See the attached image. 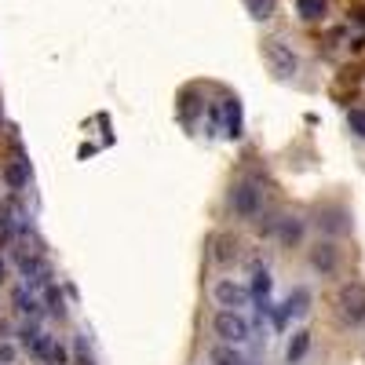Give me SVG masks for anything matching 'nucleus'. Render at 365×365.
<instances>
[{
    "mask_svg": "<svg viewBox=\"0 0 365 365\" xmlns=\"http://www.w3.org/2000/svg\"><path fill=\"white\" fill-rule=\"evenodd\" d=\"M347 128H351L358 139H365V110H351V113H347Z\"/></svg>",
    "mask_w": 365,
    "mask_h": 365,
    "instance_id": "nucleus-22",
    "label": "nucleus"
},
{
    "mask_svg": "<svg viewBox=\"0 0 365 365\" xmlns=\"http://www.w3.org/2000/svg\"><path fill=\"white\" fill-rule=\"evenodd\" d=\"M15 234H19V220L11 216L8 208H0V245H11Z\"/></svg>",
    "mask_w": 365,
    "mask_h": 365,
    "instance_id": "nucleus-20",
    "label": "nucleus"
},
{
    "mask_svg": "<svg viewBox=\"0 0 365 365\" xmlns=\"http://www.w3.org/2000/svg\"><path fill=\"white\" fill-rule=\"evenodd\" d=\"M245 11L256 22H267V19H274V11H278V0H245Z\"/></svg>",
    "mask_w": 365,
    "mask_h": 365,
    "instance_id": "nucleus-18",
    "label": "nucleus"
},
{
    "mask_svg": "<svg viewBox=\"0 0 365 365\" xmlns=\"http://www.w3.org/2000/svg\"><path fill=\"white\" fill-rule=\"evenodd\" d=\"M29 161L26 158H15V161H8L4 165V172H0V182H4L8 190H26L29 187Z\"/></svg>",
    "mask_w": 365,
    "mask_h": 365,
    "instance_id": "nucleus-11",
    "label": "nucleus"
},
{
    "mask_svg": "<svg viewBox=\"0 0 365 365\" xmlns=\"http://www.w3.org/2000/svg\"><path fill=\"white\" fill-rule=\"evenodd\" d=\"M340 263H344V249H340L332 237H318L314 245L307 249V267H311L314 274H322V278H336Z\"/></svg>",
    "mask_w": 365,
    "mask_h": 365,
    "instance_id": "nucleus-5",
    "label": "nucleus"
},
{
    "mask_svg": "<svg viewBox=\"0 0 365 365\" xmlns=\"http://www.w3.org/2000/svg\"><path fill=\"white\" fill-rule=\"evenodd\" d=\"M311 303H314L311 289H307V285H296V289L285 296V303H282L278 311H282V318H285V322H289V318H292V322H299V318H307V314H311Z\"/></svg>",
    "mask_w": 365,
    "mask_h": 365,
    "instance_id": "nucleus-9",
    "label": "nucleus"
},
{
    "mask_svg": "<svg viewBox=\"0 0 365 365\" xmlns=\"http://www.w3.org/2000/svg\"><path fill=\"white\" fill-rule=\"evenodd\" d=\"M212 336H216V344L241 347L252 336V322L245 318V311H216L212 314Z\"/></svg>",
    "mask_w": 365,
    "mask_h": 365,
    "instance_id": "nucleus-1",
    "label": "nucleus"
},
{
    "mask_svg": "<svg viewBox=\"0 0 365 365\" xmlns=\"http://www.w3.org/2000/svg\"><path fill=\"white\" fill-rule=\"evenodd\" d=\"M208 292H212L216 311H245L249 303H252L249 282H245V278H234V274H223V278H216Z\"/></svg>",
    "mask_w": 365,
    "mask_h": 365,
    "instance_id": "nucleus-2",
    "label": "nucleus"
},
{
    "mask_svg": "<svg viewBox=\"0 0 365 365\" xmlns=\"http://www.w3.org/2000/svg\"><path fill=\"white\" fill-rule=\"evenodd\" d=\"M11 307H15L19 318L37 322V318H41V296L29 289V285H15V289H11Z\"/></svg>",
    "mask_w": 365,
    "mask_h": 365,
    "instance_id": "nucleus-10",
    "label": "nucleus"
},
{
    "mask_svg": "<svg viewBox=\"0 0 365 365\" xmlns=\"http://www.w3.org/2000/svg\"><path fill=\"white\" fill-rule=\"evenodd\" d=\"M216 263L220 267H227V263H237V256H241V245H237V237H216Z\"/></svg>",
    "mask_w": 365,
    "mask_h": 365,
    "instance_id": "nucleus-17",
    "label": "nucleus"
},
{
    "mask_svg": "<svg viewBox=\"0 0 365 365\" xmlns=\"http://www.w3.org/2000/svg\"><path fill=\"white\" fill-rule=\"evenodd\" d=\"M329 11V0H296V15L303 22H322Z\"/></svg>",
    "mask_w": 365,
    "mask_h": 365,
    "instance_id": "nucleus-16",
    "label": "nucleus"
},
{
    "mask_svg": "<svg viewBox=\"0 0 365 365\" xmlns=\"http://www.w3.org/2000/svg\"><path fill=\"white\" fill-rule=\"evenodd\" d=\"M4 282H8V259L0 256V285H4Z\"/></svg>",
    "mask_w": 365,
    "mask_h": 365,
    "instance_id": "nucleus-23",
    "label": "nucleus"
},
{
    "mask_svg": "<svg viewBox=\"0 0 365 365\" xmlns=\"http://www.w3.org/2000/svg\"><path fill=\"white\" fill-rule=\"evenodd\" d=\"M311 351V329H296L285 344V365H299Z\"/></svg>",
    "mask_w": 365,
    "mask_h": 365,
    "instance_id": "nucleus-12",
    "label": "nucleus"
},
{
    "mask_svg": "<svg viewBox=\"0 0 365 365\" xmlns=\"http://www.w3.org/2000/svg\"><path fill=\"white\" fill-rule=\"evenodd\" d=\"M0 187H4V182H0Z\"/></svg>",
    "mask_w": 365,
    "mask_h": 365,
    "instance_id": "nucleus-24",
    "label": "nucleus"
},
{
    "mask_svg": "<svg viewBox=\"0 0 365 365\" xmlns=\"http://www.w3.org/2000/svg\"><path fill=\"white\" fill-rule=\"evenodd\" d=\"M259 51H263V63L270 66V73H278L282 81H292L299 73V55L282 37H263Z\"/></svg>",
    "mask_w": 365,
    "mask_h": 365,
    "instance_id": "nucleus-3",
    "label": "nucleus"
},
{
    "mask_svg": "<svg viewBox=\"0 0 365 365\" xmlns=\"http://www.w3.org/2000/svg\"><path fill=\"white\" fill-rule=\"evenodd\" d=\"M249 292H252V299H259V303H270V292H274V278H270V270H267V267H256V270H252Z\"/></svg>",
    "mask_w": 365,
    "mask_h": 365,
    "instance_id": "nucleus-15",
    "label": "nucleus"
},
{
    "mask_svg": "<svg viewBox=\"0 0 365 365\" xmlns=\"http://www.w3.org/2000/svg\"><path fill=\"white\" fill-rule=\"evenodd\" d=\"M41 307H44L48 314H55V318H66V296L58 292L55 282H48V285L41 289Z\"/></svg>",
    "mask_w": 365,
    "mask_h": 365,
    "instance_id": "nucleus-14",
    "label": "nucleus"
},
{
    "mask_svg": "<svg viewBox=\"0 0 365 365\" xmlns=\"http://www.w3.org/2000/svg\"><path fill=\"white\" fill-rule=\"evenodd\" d=\"M274 241H278L282 249H299L303 241H307V220L282 216L278 223H274Z\"/></svg>",
    "mask_w": 365,
    "mask_h": 365,
    "instance_id": "nucleus-8",
    "label": "nucleus"
},
{
    "mask_svg": "<svg viewBox=\"0 0 365 365\" xmlns=\"http://www.w3.org/2000/svg\"><path fill=\"white\" fill-rule=\"evenodd\" d=\"M318 230H322V237L336 241L340 234L351 230V212H347L344 205H322V208H318Z\"/></svg>",
    "mask_w": 365,
    "mask_h": 365,
    "instance_id": "nucleus-7",
    "label": "nucleus"
},
{
    "mask_svg": "<svg viewBox=\"0 0 365 365\" xmlns=\"http://www.w3.org/2000/svg\"><path fill=\"white\" fill-rule=\"evenodd\" d=\"M208 365H252L245 354H241V347H227V344H212L208 351Z\"/></svg>",
    "mask_w": 365,
    "mask_h": 365,
    "instance_id": "nucleus-13",
    "label": "nucleus"
},
{
    "mask_svg": "<svg viewBox=\"0 0 365 365\" xmlns=\"http://www.w3.org/2000/svg\"><path fill=\"white\" fill-rule=\"evenodd\" d=\"M336 311L347 325H365V285L358 282H347L340 292H336Z\"/></svg>",
    "mask_w": 365,
    "mask_h": 365,
    "instance_id": "nucleus-6",
    "label": "nucleus"
},
{
    "mask_svg": "<svg viewBox=\"0 0 365 365\" xmlns=\"http://www.w3.org/2000/svg\"><path fill=\"white\" fill-rule=\"evenodd\" d=\"M230 212L237 220H256L259 212H263V187L256 179H237L234 187H230Z\"/></svg>",
    "mask_w": 365,
    "mask_h": 365,
    "instance_id": "nucleus-4",
    "label": "nucleus"
},
{
    "mask_svg": "<svg viewBox=\"0 0 365 365\" xmlns=\"http://www.w3.org/2000/svg\"><path fill=\"white\" fill-rule=\"evenodd\" d=\"M0 365H19V344L0 340Z\"/></svg>",
    "mask_w": 365,
    "mask_h": 365,
    "instance_id": "nucleus-21",
    "label": "nucleus"
},
{
    "mask_svg": "<svg viewBox=\"0 0 365 365\" xmlns=\"http://www.w3.org/2000/svg\"><path fill=\"white\" fill-rule=\"evenodd\" d=\"M223 117H227V135H241V128H245V125H241V103L237 99H227V106H223Z\"/></svg>",
    "mask_w": 365,
    "mask_h": 365,
    "instance_id": "nucleus-19",
    "label": "nucleus"
}]
</instances>
